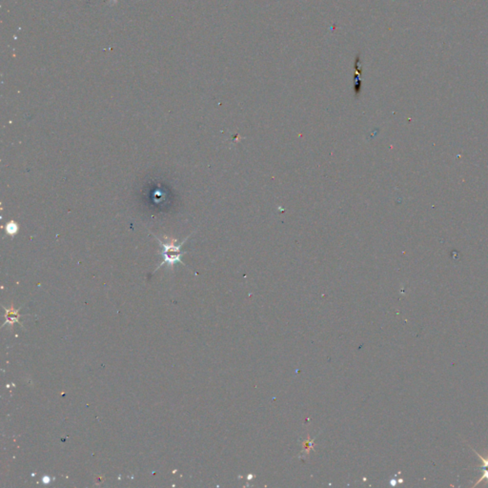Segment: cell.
<instances>
[{
	"mask_svg": "<svg viewBox=\"0 0 488 488\" xmlns=\"http://www.w3.org/2000/svg\"><path fill=\"white\" fill-rule=\"evenodd\" d=\"M190 236V235H189ZM187 236L182 242H180L179 244H176V239H167L166 242H163L161 241L160 239L156 238L157 239V242L159 243V245L162 247V251H161V255L163 256V260L162 262L158 265V267L156 269L158 270L160 267H162L163 265H167L169 266L171 269L173 268L174 264H176V262H179L181 264H183L182 260H181V256L183 255V254H185V252H182L181 251V247L183 246V244L186 242V240L188 239Z\"/></svg>",
	"mask_w": 488,
	"mask_h": 488,
	"instance_id": "cell-1",
	"label": "cell"
},
{
	"mask_svg": "<svg viewBox=\"0 0 488 488\" xmlns=\"http://www.w3.org/2000/svg\"><path fill=\"white\" fill-rule=\"evenodd\" d=\"M4 309L6 310V316H5L6 317V322H5V324H11V325H13L16 322H20L19 318L20 317V315L19 314V312H20V308H19V309L16 310L14 307H12L11 309H7V308L4 307Z\"/></svg>",
	"mask_w": 488,
	"mask_h": 488,
	"instance_id": "cell-2",
	"label": "cell"
},
{
	"mask_svg": "<svg viewBox=\"0 0 488 488\" xmlns=\"http://www.w3.org/2000/svg\"><path fill=\"white\" fill-rule=\"evenodd\" d=\"M6 232L9 235H15L19 232V225L15 221H10L6 224Z\"/></svg>",
	"mask_w": 488,
	"mask_h": 488,
	"instance_id": "cell-3",
	"label": "cell"
},
{
	"mask_svg": "<svg viewBox=\"0 0 488 488\" xmlns=\"http://www.w3.org/2000/svg\"><path fill=\"white\" fill-rule=\"evenodd\" d=\"M482 470H483V476H482V477L479 479V481H478V482H477V483L473 486V488L477 487L479 484L483 483L485 480H488V468H482Z\"/></svg>",
	"mask_w": 488,
	"mask_h": 488,
	"instance_id": "cell-4",
	"label": "cell"
}]
</instances>
